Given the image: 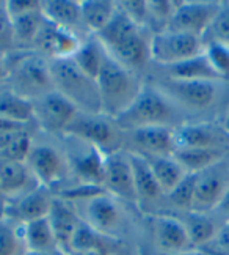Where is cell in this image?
I'll return each mask as SVG.
<instances>
[{
	"label": "cell",
	"instance_id": "46",
	"mask_svg": "<svg viewBox=\"0 0 229 255\" xmlns=\"http://www.w3.org/2000/svg\"><path fill=\"white\" fill-rule=\"evenodd\" d=\"M217 211H218V213H222V214L225 216V218H226V221L229 219V188H228V191L225 192V195H223V199L220 200V203H218Z\"/></svg>",
	"mask_w": 229,
	"mask_h": 255
},
{
	"label": "cell",
	"instance_id": "33",
	"mask_svg": "<svg viewBox=\"0 0 229 255\" xmlns=\"http://www.w3.org/2000/svg\"><path fill=\"white\" fill-rule=\"evenodd\" d=\"M181 221L185 225V230L188 233V238H190L195 251L206 246L209 243H212L218 229H220L215 225L211 216L204 213L187 211Z\"/></svg>",
	"mask_w": 229,
	"mask_h": 255
},
{
	"label": "cell",
	"instance_id": "17",
	"mask_svg": "<svg viewBox=\"0 0 229 255\" xmlns=\"http://www.w3.org/2000/svg\"><path fill=\"white\" fill-rule=\"evenodd\" d=\"M83 40L78 38L77 32L69 28L58 27L49 22L44 17V22L36 35L33 43V51L44 55L49 60H58V58H71L80 47Z\"/></svg>",
	"mask_w": 229,
	"mask_h": 255
},
{
	"label": "cell",
	"instance_id": "21",
	"mask_svg": "<svg viewBox=\"0 0 229 255\" xmlns=\"http://www.w3.org/2000/svg\"><path fill=\"white\" fill-rule=\"evenodd\" d=\"M38 186L39 183L30 172L27 162L0 159V194L8 200L21 197Z\"/></svg>",
	"mask_w": 229,
	"mask_h": 255
},
{
	"label": "cell",
	"instance_id": "38",
	"mask_svg": "<svg viewBox=\"0 0 229 255\" xmlns=\"http://www.w3.org/2000/svg\"><path fill=\"white\" fill-rule=\"evenodd\" d=\"M176 5L177 2H170V0H149L148 2L149 27L154 22V24H160V32L165 30L174 13Z\"/></svg>",
	"mask_w": 229,
	"mask_h": 255
},
{
	"label": "cell",
	"instance_id": "14",
	"mask_svg": "<svg viewBox=\"0 0 229 255\" xmlns=\"http://www.w3.org/2000/svg\"><path fill=\"white\" fill-rule=\"evenodd\" d=\"M220 5L217 2H177L165 30L204 38Z\"/></svg>",
	"mask_w": 229,
	"mask_h": 255
},
{
	"label": "cell",
	"instance_id": "27",
	"mask_svg": "<svg viewBox=\"0 0 229 255\" xmlns=\"http://www.w3.org/2000/svg\"><path fill=\"white\" fill-rule=\"evenodd\" d=\"M225 148H176L173 156L188 173H201L225 158Z\"/></svg>",
	"mask_w": 229,
	"mask_h": 255
},
{
	"label": "cell",
	"instance_id": "35",
	"mask_svg": "<svg viewBox=\"0 0 229 255\" xmlns=\"http://www.w3.org/2000/svg\"><path fill=\"white\" fill-rule=\"evenodd\" d=\"M27 248L22 224H16L0 216V255H25Z\"/></svg>",
	"mask_w": 229,
	"mask_h": 255
},
{
	"label": "cell",
	"instance_id": "43",
	"mask_svg": "<svg viewBox=\"0 0 229 255\" xmlns=\"http://www.w3.org/2000/svg\"><path fill=\"white\" fill-rule=\"evenodd\" d=\"M212 243L217 244V246H220V248L229 249V219L223 225H220V229H218Z\"/></svg>",
	"mask_w": 229,
	"mask_h": 255
},
{
	"label": "cell",
	"instance_id": "6",
	"mask_svg": "<svg viewBox=\"0 0 229 255\" xmlns=\"http://www.w3.org/2000/svg\"><path fill=\"white\" fill-rule=\"evenodd\" d=\"M54 88L71 101L80 112L102 114L101 96L94 79L86 76L73 58L49 60Z\"/></svg>",
	"mask_w": 229,
	"mask_h": 255
},
{
	"label": "cell",
	"instance_id": "15",
	"mask_svg": "<svg viewBox=\"0 0 229 255\" xmlns=\"http://www.w3.org/2000/svg\"><path fill=\"white\" fill-rule=\"evenodd\" d=\"M33 107L36 123L49 134L62 135L78 112L77 107L57 90L49 92L39 100L33 101Z\"/></svg>",
	"mask_w": 229,
	"mask_h": 255
},
{
	"label": "cell",
	"instance_id": "7",
	"mask_svg": "<svg viewBox=\"0 0 229 255\" xmlns=\"http://www.w3.org/2000/svg\"><path fill=\"white\" fill-rule=\"evenodd\" d=\"M63 135L77 137L101 150L105 156L124 150L126 131L112 117L78 111L68 125Z\"/></svg>",
	"mask_w": 229,
	"mask_h": 255
},
{
	"label": "cell",
	"instance_id": "24",
	"mask_svg": "<svg viewBox=\"0 0 229 255\" xmlns=\"http://www.w3.org/2000/svg\"><path fill=\"white\" fill-rule=\"evenodd\" d=\"M127 154H129V161H131L132 172H134L138 203L158 200L163 195V192L160 189V186H158L151 167H149L146 158L140 153H135L131 150H127Z\"/></svg>",
	"mask_w": 229,
	"mask_h": 255
},
{
	"label": "cell",
	"instance_id": "20",
	"mask_svg": "<svg viewBox=\"0 0 229 255\" xmlns=\"http://www.w3.org/2000/svg\"><path fill=\"white\" fill-rule=\"evenodd\" d=\"M228 134L211 123H182L174 129L176 148H225Z\"/></svg>",
	"mask_w": 229,
	"mask_h": 255
},
{
	"label": "cell",
	"instance_id": "25",
	"mask_svg": "<svg viewBox=\"0 0 229 255\" xmlns=\"http://www.w3.org/2000/svg\"><path fill=\"white\" fill-rule=\"evenodd\" d=\"M143 156V154H142ZM163 195L170 194L188 172L176 161L174 156H145Z\"/></svg>",
	"mask_w": 229,
	"mask_h": 255
},
{
	"label": "cell",
	"instance_id": "9",
	"mask_svg": "<svg viewBox=\"0 0 229 255\" xmlns=\"http://www.w3.org/2000/svg\"><path fill=\"white\" fill-rule=\"evenodd\" d=\"M217 84V81H176L165 77L154 85L170 98L177 109L201 112L215 103L218 96Z\"/></svg>",
	"mask_w": 229,
	"mask_h": 255
},
{
	"label": "cell",
	"instance_id": "28",
	"mask_svg": "<svg viewBox=\"0 0 229 255\" xmlns=\"http://www.w3.org/2000/svg\"><path fill=\"white\" fill-rule=\"evenodd\" d=\"M0 119L27 126L30 122L35 120L33 101L17 95L9 87H0Z\"/></svg>",
	"mask_w": 229,
	"mask_h": 255
},
{
	"label": "cell",
	"instance_id": "11",
	"mask_svg": "<svg viewBox=\"0 0 229 255\" xmlns=\"http://www.w3.org/2000/svg\"><path fill=\"white\" fill-rule=\"evenodd\" d=\"M65 137H66L65 156L71 175L77 180V183L101 186L105 154L91 143L77 139V137H69V135Z\"/></svg>",
	"mask_w": 229,
	"mask_h": 255
},
{
	"label": "cell",
	"instance_id": "37",
	"mask_svg": "<svg viewBox=\"0 0 229 255\" xmlns=\"http://www.w3.org/2000/svg\"><path fill=\"white\" fill-rule=\"evenodd\" d=\"M195 183H196V173H188L185 178L179 183L176 188L166 195L170 202L176 208L182 211H192L193 203V192H195Z\"/></svg>",
	"mask_w": 229,
	"mask_h": 255
},
{
	"label": "cell",
	"instance_id": "36",
	"mask_svg": "<svg viewBox=\"0 0 229 255\" xmlns=\"http://www.w3.org/2000/svg\"><path fill=\"white\" fill-rule=\"evenodd\" d=\"M204 55L220 81H229V44L214 40L204 41Z\"/></svg>",
	"mask_w": 229,
	"mask_h": 255
},
{
	"label": "cell",
	"instance_id": "18",
	"mask_svg": "<svg viewBox=\"0 0 229 255\" xmlns=\"http://www.w3.org/2000/svg\"><path fill=\"white\" fill-rule=\"evenodd\" d=\"M229 188V178L222 169V162L201 173H196L192 211L209 214L217 210Z\"/></svg>",
	"mask_w": 229,
	"mask_h": 255
},
{
	"label": "cell",
	"instance_id": "23",
	"mask_svg": "<svg viewBox=\"0 0 229 255\" xmlns=\"http://www.w3.org/2000/svg\"><path fill=\"white\" fill-rule=\"evenodd\" d=\"M41 13L49 22L58 27L69 28L77 33L78 28H83L80 2L77 0H44L41 2Z\"/></svg>",
	"mask_w": 229,
	"mask_h": 255
},
{
	"label": "cell",
	"instance_id": "30",
	"mask_svg": "<svg viewBox=\"0 0 229 255\" xmlns=\"http://www.w3.org/2000/svg\"><path fill=\"white\" fill-rule=\"evenodd\" d=\"M116 2L112 0H83L80 2L82 24L88 35H97L112 21L116 13Z\"/></svg>",
	"mask_w": 229,
	"mask_h": 255
},
{
	"label": "cell",
	"instance_id": "2",
	"mask_svg": "<svg viewBox=\"0 0 229 255\" xmlns=\"http://www.w3.org/2000/svg\"><path fill=\"white\" fill-rule=\"evenodd\" d=\"M96 84L101 96L102 114L112 119H118L132 106L145 85L140 76L127 71L108 54H105Z\"/></svg>",
	"mask_w": 229,
	"mask_h": 255
},
{
	"label": "cell",
	"instance_id": "47",
	"mask_svg": "<svg viewBox=\"0 0 229 255\" xmlns=\"http://www.w3.org/2000/svg\"><path fill=\"white\" fill-rule=\"evenodd\" d=\"M8 81V65H6V57L0 55V87Z\"/></svg>",
	"mask_w": 229,
	"mask_h": 255
},
{
	"label": "cell",
	"instance_id": "19",
	"mask_svg": "<svg viewBox=\"0 0 229 255\" xmlns=\"http://www.w3.org/2000/svg\"><path fill=\"white\" fill-rule=\"evenodd\" d=\"M126 134V140H129L134 146L131 151L140 153L143 156H173L176 150L173 128L148 126L127 131Z\"/></svg>",
	"mask_w": 229,
	"mask_h": 255
},
{
	"label": "cell",
	"instance_id": "40",
	"mask_svg": "<svg viewBox=\"0 0 229 255\" xmlns=\"http://www.w3.org/2000/svg\"><path fill=\"white\" fill-rule=\"evenodd\" d=\"M207 33H211L209 40L214 41H222L229 44V3H222L220 9H218L217 16L209 27ZM207 40V41H209Z\"/></svg>",
	"mask_w": 229,
	"mask_h": 255
},
{
	"label": "cell",
	"instance_id": "10",
	"mask_svg": "<svg viewBox=\"0 0 229 255\" xmlns=\"http://www.w3.org/2000/svg\"><path fill=\"white\" fill-rule=\"evenodd\" d=\"M25 162L39 186H44L52 192L71 175L65 151H60L51 143H33Z\"/></svg>",
	"mask_w": 229,
	"mask_h": 255
},
{
	"label": "cell",
	"instance_id": "5",
	"mask_svg": "<svg viewBox=\"0 0 229 255\" xmlns=\"http://www.w3.org/2000/svg\"><path fill=\"white\" fill-rule=\"evenodd\" d=\"M80 219L107 238L124 243L132 230V219L126 205L107 192L80 202H71Z\"/></svg>",
	"mask_w": 229,
	"mask_h": 255
},
{
	"label": "cell",
	"instance_id": "31",
	"mask_svg": "<svg viewBox=\"0 0 229 255\" xmlns=\"http://www.w3.org/2000/svg\"><path fill=\"white\" fill-rule=\"evenodd\" d=\"M105 54H107L105 49L101 44V41L97 40V36L88 35L82 41L78 51L71 58L86 76L96 81L99 71H101V66L104 63Z\"/></svg>",
	"mask_w": 229,
	"mask_h": 255
},
{
	"label": "cell",
	"instance_id": "42",
	"mask_svg": "<svg viewBox=\"0 0 229 255\" xmlns=\"http://www.w3.org/2000/svg\"><path fill=\"white\" fill-rule=\"evenodd\" d=\"M9 17H16L41 9V0H8L5 2Z\"/></svg>",
	"mask_w": 229,
	"mask_h": 255
},
{
	"label": "cell",
	"instance_id": "29",
	"mask_svg": "<svg viewBox=\"0 0 229 255\" xmlns=\"http://www.w3.org/2000/svg\"><path fill=\"white\" fill-rule=\"evenodd\" d=\"M25 248L30 252H52L60 251L58 241L47 218L22 224ZM63 252V251H62Z\"/></svg>",
	"mask_w": 229,
	"mask_h": 255
},
{
	"label": "cell",
	"instance_id": "50",
	"mask_svg": "<svg viewBox=\"0 0 229 255\" xmlns=\"http://www.w3.org/2000/svg\"><path fill=\"white\" fill-rule=\"evenodd\" d=\"M223 129H225V132H226L228 137H229V114L225 117V120H223Z\"/></svg>",
	"mask_w": 229,
	"mask_h": 255
},
{
	"label": "cell",
	"instance_id": "4",
	"mask_svg": "<svg viewBox=\"0 0 229 255\" xmlns=\"http://www.w3.org/2000/svg\"><path fill=\"white\" fill-rule=\"evenodd\" d=\"M179 112L181 109H177L170 98L165 96L154 84H145L132 106L115 120L126 132L148 126H165L176 129V122L181 119Z\"/></svg>",
	"mask_w": 229,
	"mask_h": 255
},
{
	"label": "cell",
	"instance_id": "49",
	"mask_svg": "<svg viewBox=\"0 0 229 255\" xmlns=\"http://www.w3.org/2000/svg\"><path fill=\"white\" fill-rule=\"evenodd\" d=\"M25 255H66V254L62 251H52V252H30V251H27Z\"/></svg>",
	"mask_w": 229,
	"mask_h": 255
},
{
	"label": "cell",
	"instance_id": "41",
	"mask_svg": "<svg viewBox=\"0 0 229 255\" xmlns=\"http://www.w3.org/2000/svg\"><path fill=\"white\" fill-rule=\"evenodd\" d=\"M118 8L132 21L143 28L149 27V14H148V2L146 0H126V2H116Z\"/></svg>",
	"mask_w": 229,
	"mask_h": 255
},
{
	"label": "cell",
	"instance_id": "26",
	"mask_svg": "<svg viewBox=\"0 0 229 255\" xmlns=\"http://www.w3.org/2000/svg\"><path fill=\"white\" fill-rule=\"evenodd\" d=\"M165 77L176 81H217L222 82L218 74L209 63L204 52L190 60L176 63L165 68Z\"/></svg>",
	"mask_w": 229,
	"mask_h": 255
},
{
	"label": "cell",
	"instance_id": "8",
	"mask_svg": "<svg viewBox=\"0 0 229 255\" xmlns=\"http://www.w3.org/2000/svg\"><path fill=\"white\" fill-rule=\"evenodd\" d=\"M204 52V40L171 30L155 32L151 36V62L163 68L190 60Z\"/></svg>",
	"mask_w": 229,
	"mask_h": 255
},
{
	"label": "cell",
	"instance_id": "22",
	"mask_svg": "<svg viewBox=\"0 0 229 255\" xmlns=\"http://www.w3.org/2000/svg\"><path fill=\"white\" fill-rule=\"evenodd\" d=\"M47 219L52 225V230L55 233L57 241H58L60 251L68 254L69 249H71L74 233L78 227V224H80V221H82L80 216L77 214V211L73 207L71 202H68L65 199H60L55 195L52 208H51V211H49Z\"/></svg>",
	"mask_w": 229,
	"mask_h": 255
},
{
	"label": "cell",
	"instance_id": "16",
	"mask_svg": "<svg viewBox=\"0 0 229 255\" xmlns=\"http://www.w3.org/2000/svg\"><path fill=\"white\" fill-rule=\"evenodd\" d=\"M54 199L55 194L51 189L44 188V186H38L21 197L6 200L0 216L16 224H28L36 219H43L49 216Z\"/></svg>",
	"mask_w": 229,
	"mask_h": 255
},
{
	"label": "cell",
	"instance_id": "12",
	"mask_svg": "<svg viewBox=\"0 0 229 255\" xmlns=\"http://www.w3.org/2000/svg\"><path fill=\"white\" fill-rule=\"evenodd\" d=\"M102 189L116 200L127 205H138L132 165L127 150L107 154L104 159Z\"/></svg>",
	"mask_w": 229,
	"mask_h": 255
},
{
	"label": "cell",
	"instance_id": "32",
	"mask_svg": "<svg viewBox=\"0 0 229 255\" xmlns=\"http://www.w3.org/2000/svg\"><path fill=\"white\" fill-rule=\"evenodd\" d=\"M11 22L14 35V51H33L36 35L44 22L41 9L11 17Z\"/></svg>",
	"mask_w": 229,
	"mask_h": 255
},
{
	"label": "cell",
	"instance_id": "1",
	"mask_svg": "<svg viewBox=\"0 0 229 255\" xmlns=\"http://www.w3.org/2000/svg\"><path fill=\"white\" fill-rule=\"evenodd\" d=\"M96 36L107 54L135 76H140L151 62V38L146 28L137 25L119 8Z\"/></svg>",
	"mask_w": 229,
	"mask_h": 255
},
{
	"label": "cell",
	"instance_id": "45",
	"mask_svg": "<svg viewBox=\"0 0 229 255\" xmlns=\"http://www.w3.org/2000/svg\"><path fill=\"white\" fill-rule=\"evenodd\" d=\"M17 129H25V125H19V123H14V122L0 119V134L9 132V131H17Z\"/></svg>",
	"mask_w": 229,
	"mask_h": 255
},
{
	"label": "cell",
	"instance_id": "48",
	"mask_svg": "<svg viewBox=\"0 0 229 255\" xmlns=\"http://www.w3.org/2000/svg\"><path fill=\"white\" fill-rule=\"evenodd\" d=\"M66 255H110V254L102 252V251H71Z\"/></svg>",
	"mask_w": 229,
	"mask_h": 255
},
{
	"label": "cell",
	"instance_id": "13",
	"mask_svg": "<svg viewBox=\"0 0 229 255\" xmlns=\"http://www.w3.org/2000/svg\"><path fill=\"white\" fill-rule=\"evenodd\" d=\"M149 221V235L158 254L188 255L195 252L185 225L179 218L168 214H153Z\"/></svg>",
	"mask_w": 229,
	"mask_h": 255
},
{
	"label": "cell",
	"instance_id": "39",
	"mask_svg": "<svg viewBox=\"0 0 229 255\" xmlns=\"http://www.w3.org/2000/svg\"><path fill=\"white\" fill-rule=\"evenodd\" d=\"M14 51L13 22L8 14L5 2H0V55L6 57Z\"/></svg>",
	"mask_w": 229,
	"mask_h": 255
},
{
	"label": "cell",
	"instance_id": "34",
	"mask_svg": "<svg viewBox=\"0 0 229 255\" xmlns=\"http://www.w3.org/2000/svg\"><path fill=\"white\" fill-rule=\"evenodd\" d=\"M32 145V137L25 129L0 134V159L25 162Z\"/></svg>",
	"mask_w": 229,
	"mask_h": 255
},
{
	"label": "cell",
	"instance_id": "3",
	"mask_svg": "<svg viewBox=\"0 0 229 255\" xmlns=\"http://www.w3.org/2000/svg\"><path fill=\"white\" fill-rule=\"evenodd\" d=\"M6 57L8 87L30 101L55 90L49 58L35 51H13Z\"/></svg>",
	"mask_w": 229,
	"mask_h": 255
},
{
	"label": "cell",
	"instance_id": "44",
	"mask_svg": "<svg viewBox=\"0 0 229 255\" xmlns=\"http://www.w3.org/2000/svg\"><path fill=\"white\" fill-rule=\"evenodd\" d=\"M195 252L201 254V255H229V249L220 248V246H217V244H214V243H209V244H206V246L200 248Z\"/></svg>",
	"mask_w": 229,
	"mask_h": 255
}]
</instances>
